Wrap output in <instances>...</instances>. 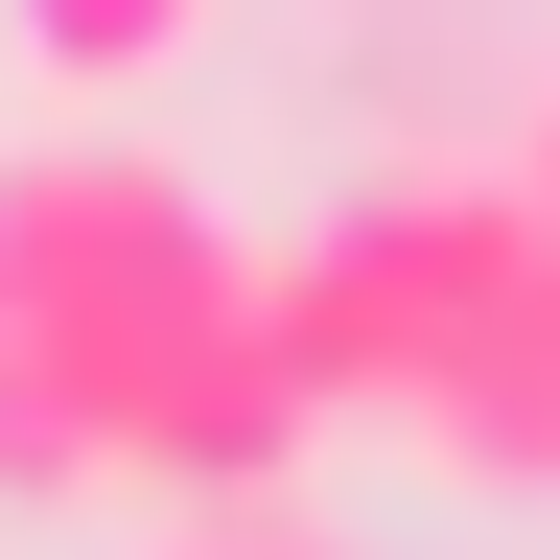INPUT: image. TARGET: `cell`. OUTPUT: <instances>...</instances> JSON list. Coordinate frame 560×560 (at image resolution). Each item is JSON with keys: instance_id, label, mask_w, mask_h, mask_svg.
Returning <instances> with one entry per match:
<instances>
[{"instance_id": "1", "label": "cell", "mask_w": 560, "mask_h": 560, "mask_svg": "<svg viewBox=\"0 0 560 560\" xmlns=\"http://www.w3.org/2000/svg\"><path fill=\"white\" fill-rule=\"evenodd\" d=\"M0 350L47 374L70 467L94 490H280L304 467V397L257 350V257L234 210L140 140H0Z\"/></svg>"}, {"instance_id": "2", "label": "cell", "mask_w": 560, "mask_h": 560, "mask_svg": "<svg viewBox=\"0 0 560 560\" xmlns=\"http://www.w3.org/2000/svg\"><path fill=\"white\" fill-rule=\"evenodd\" d=\"M514 234H537V210L490 187V164H374L304 257H257L280 397H304V420H397L420 374H444V327L490 304V257H514Z\"/></svg>"}, {"instance_id": "3", "label": "cell", "mask_w": 560, "mask_h": 560, "mask_svg": "<svg viewBox=\"0 0 560 560\" xmlns=\"http://www.w3.org/2000/svg\"><path fill=\"white\" fill-rule=\"evenodd\" d=\"M397 420H420L467 490H560V234H514V257H490V304L444 327V374H420Z\"/></svg>"}, {"instance_id": "4", "label": "cell", "mask_w": 560, "mask_h": 560, "mask_svg": "<svg viewBox=\"0 0 560 560\" xmlns=\"http://www.w3.org/2000/svg\"><path fill=\"white\" fill-rule=\"evenodd\" d=\"M187 24H210V0H0V47H24V70H70V94H140Z\"/></svg>"}, {"instance_id": "5", "label": "cell", "mask_w": 560, "mask_h": 560, "mask_svg": "<svg viewBox=\"0 0 560 560\" xmlns=\"http://www.w3.org/2000/svg\"><path fill=\"white\" fill-rule=\"evenodd\" d=\"M164 560H350V537L304 514V490H187V514H164Z\"/></svg>"}, {"instance_id": "6", "label": "cell", "mask_w": 560, "mask_h": 560, "mask_svg": "<svg viewBox=\"0 0 560 560\" xmlns=\"http://www.w3.org/2000/svg\"><path fill=\"white\" fill-rule=\"evenodd\" d=\"M47 490H94V467H70V420H47V374L0 350V514H47Z\"/></svg>"}, {"instance_id": "7", "label": "cell", "mask_w": 560, "mask_h": 560, "mask_svg": "<svg viewBox=\"0 0 560 560\" xmlns=\"http://www.w3.org/2000/svg\"><path fill=\"white\" fill-rule=\"evenodd\" d=\"M490 187H514V210H537V234H560V94H537V140H514V164H490Z\"/></svg>"}]
</instances>
